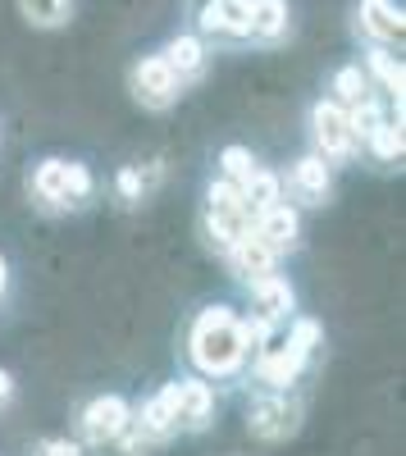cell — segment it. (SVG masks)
Wrapping results in <instances>:
<instances>
[{
	"label": "cell",
	"instance_id": "1",
	"mask_svg": "<svg viewBox=\"0 0 406 456\" xmlns=\"http://www.w3.org/2000/svg\"><path fill=\"white\" fill-rule=\"evenodd\" d=\"M188 356L206 379H233L247 365L242 320L233 306H206L188 329Z\"/></svg>",
	"mask_w": 406,
	"mask_h": 456
},
{
	"label": "cell",
	"instance_id": "2",
	"mask_svg": "<svg viewBox=\"0 0 406 456\" xmlns=\"http://www.w3.org/2000/svg\"><path fill=\"white\" fill-rule=\"evenodd\" d=\"M320 347V320H292V329L279 342H265L256 352V379L270 388V393H288L292 384L302 379V370L311 365V352Z\"/></svg>",
	"mask_w": 406,
	"mask_h": 456
},
{
	"label": "cell",
	"instance_id": "3",
	"mask_svg": "<svg viewBox=\"0 0 406 456\" xmlns=\"http://www.w3.org/2000/svg\"><path fill=\"white\" fill-rule=\"evenodd\" d=\"M92 169L83 160H60V156H46L42 165L32 169V197L42 201L46 210H73L92 197Z\"/></svg>",
	"mask_w": 406,
	"mask_h": 456
},
{
	"label": "cell",
	"instance_id": "4",
	"mask_svg": "<svg viewBox=\"0 0 406 456\" xmlns=\"http://www.w3.org/2000/svg\"><path fill=\"white\" fill-rule=\"evenodd\" d=\"M206 233L219 251H229L238 238L251 233V210L242 201V192L229 183V178H215L206 187Z\"/></svg>",
	"mask_w": 406,
	"mask_h": 456
},
{
	"label": "cell",
	"instance_id": "5",
	"mask_svg": "<svg viewBox=\"0 0 406 456\" xmlns=\"http://www.w3.org/2000/svg\"><path fill=\"white\" fill-rule=\"evenodd\" d=\"M251 10L256 0H206L197 14V37L210 46H247L251 42Z\"/></svg>",
	"mask_w": 406,
	"mask_h": 456
},
{
	"label": "cell",
	"instance_id": "6",
	"mask_svg": "<svg viewBox=\"0 0 406 456\" xmlns=\"http://www.w3.org/2000/svg\"><path fill=\"white\" fill-rule=\"evenodd\" d=\"M311 142H315V156L324 165H347L356 156V137L347 124V110L338 101H315L311 105Z\"/></svg>",
	"mask_w": 406,
	"mask_h": 456
},
{
	"label": "cell",
	"instance_id": "7",
	"mask_svg": "<svg viewBox=\"0 0 406 456\" xmlns=\"http://www.w3.org/2000/svg\"><path fill=\"white\" fill-rule=\"evenodd\" d=\"M128 92L142 110H169L183 96V83L174 78V69L165 64V55H142L128 69Z\"/></svg>",
	"mask_w": 406,
	"mask_h": 456
},
{
	"label": "cell",
	"instance_id": "8",
	"mask_svg": "<svg viewBox=\"0 0 406 456\" xmlns=\"http://www.w3.org/2000/svg\"><path fill=\"white\" fill-rule=\"evenodd\" d=\"M78 425H83V438H87L92 447H110L115 438H124V434L133 429V406H128V397H119V393H101V397H92V402L83 406Z\"/></svg>",
	"mask_w": 406,
	"mask_h": 456
},
{
	"label": "cell",
	"instance_id": "9",
	"mask_svg": "<svg viewBox=\"0 0 406 456\" xmlns=\"http://www.w3.org/2000/svg\"><path fill=\"white\" fill-rule=\"evenodd\" d=\"M297 420H302V406L288 402L283 393L256 397L251 411H247V429H251L256 438H265V443H283L292 429H297Z\"/></svg>",
	"mask_w": 406,
	"mask_h": 456
},
{
	"label": "cell",
	"instance_id": "10",
	"mask_svg": "<svg viewBox=\"0 0 406 456\" xmlns=\"http://www.w3.org/2000/svg\"><path fill=\"white\" fill-rule=\"evenodd\" d=\"M283 187L297 206H324L329 197H334V165H324L320 156H302L288 169Z\"/></svg>",
	"mask_w": 406,
	"mask_h": 456
},
{
	"label": "cell",
	"instance_id": "11",
	"mask_svg": "<svg viewBox=\"0 0 406 456\" xmlns=\"http://www.w3.org/2000/svg\"><path fill=\"white\" fill-rule=\"evenodd\" d=\"M174 420H178V429H188V434L210 429V420H215V388L206 384V379H178L174 384Z\"/></svg>",
	"mask_w": 406,
	"mask_h": 456
},
{
	"label": "cell",
	"instance_id": "12",
	"mask_svg": "<svg viewBox=\"0 0 406 456\" xmlns=\"http://www.w3.org/2000/svg\"><path fill=\"white\" fill-rule=\"evenodd\" d=\"M356 28L375 46H397L406 32V19H402L397 0H356Z\"/></svg>",
	"mask_w": 406,
	"mask_h": 456
},
{
	"label": "cell",
	"instance_id": "13",
	"mask_svg": "<svg viewBox=\"0 0 406 456\" xmlns=\"http://www.w3.org/2000/svg\"><path fill=\"white\" fill-rule=\"evenodd\" d=\"M251 233L261 238L274 256H283V251L297 247V238H302V215H297V206L279 201V206H270V210H261L251 219Z\"/></svg>",
	"mask_w": 406,
	"mask_h": 456
},
{
	"label": "cell",
	"instance_id": "14",
	"mask_svg": "<svg viewBox=\"0 0 406 456\" xmlns=\"http://www.w3.org/2000/svg\"><path fill=\"white\" fill-rule=\"evenodd\" d=\"M133 434L142 443H169L178 434V420H174V384H165L160 393H151L142 402V411L133 415Z\"/></svg>",
	"mask_w": 406,
	"mask_h": 456
},
{
	"label": "cell",
	"instance_id": "15",
	"mask_svg": "<svg viewBox=\"0 0 406 456\" xmlns=\"http://www.w3.org/2000/svg\"><path fill=\"white\" fill-rule=\"evenodd\" d=\"M251 288V301H256V315H261L265 324H283V320H292V311H297V292H292V283H288V274H265V279H256V283H247Z\"/></svg>",
	"mask_w": 406,
	"mask_h": 456
},
{
	"label": "cell",
	"instance_id": "16",
	"mask_svg": "<svg viewBox=\"0 0 406 456\" xmlns=\"http://www.w3.org/2000/svg\"><path fill=\"white\" fill-rule=\"evenodd\" d=\"M165 64L174 69V78L188 87V83H197L201 73H206V64H210V46L201 42L197 32H174L169 42H165Z\"/></svg>",
	"mask_w": 406,
	"mask_h": 456
},
{
	"label": "cell",
	"instance_id": "17",
	"mask_svg": "<svg viewBox=\"0 0 406 456\" xmlns=\"http://www.w3.org/2000/svg\"><path fill=\"white\" fill-rule=\"evenodd\" d=\"M224 256H229V270H233L242 283H256V279H265V274H274V270H279V256H274L261 238H256V233L238 238Z\"/></svg>",
	"mask_w": 406,
	"mask_h": 456
},
{
	"label": "cell",
	"instance_id": "18",
	"mask_svg": "<svg viewBox=\"0 0 406 456\" xmlns=\"http://www.w3.org/2000/svg\"><path fill=\"white\" fill-rule=\"evenodd\" d=\"M292 32V5L288 0H256L251 10V42L256 46H279Z\"/></svg>",
	"mask_w": 406,
	"mask_h": 456
},
{
	"label": "cell",
	"instance_id": "19",
	"mask_svg": "<svg viewBox=\"0 0 406 456\" xmlns=\"http://www.w3.org/2000/svg\"><path fill=\"white\" fill-rule=\"evenodd\" d=\"M365 78L379 83V92L393 101V110H402V83H406V73H402V60H393L388 46H370L365 51Z\"/></svg>",
	"mask_w": 406,
	"mask_h": 456
},
{
	"label": "cell",
	"instance_id": "20",
	"mask_svg": "<svg viewBox=\"0 0 406 456\" xmlns=\"http://www.w3.org/2000/svg\"><path fill=\"white\" fill-rule=\"evenodd\" d=\"M238 192H242V201H247V210H251V219H256L261 210H270V206L283 201V178H279L274 169H261V165H256L251 178L238 187Z\"/></svg>",
	"mask_w": 406,
	"mask_h": 456
},
{
	"label": "cell",
	"instance_id": "21",
	"mask_svg": "<svg viewBox=\"0 0 406 456\" xmlns=\"http://www.w3.org/2000/svg\"><path fill=\"white\" fill-rule=\"evenodd\" d=\"M14 5H19V14H23L28 28L55 32V28H64L73 19V5H78V0H14Z\"/></svg>",
	"mask_w": 406,
	"mask_h": 456
},
{
	"label": "cell",
	"instance_id": "22",
	"mask_svg": "<svg viewBox=\"0 0 406 456\" xmlns=\"http://www.w3.org/2000/svg\"><path fill=\"white\" fill-rule=\"evenodd\" d=\"M329 101H338L343 110H352V105H361V101H370L375 96V83L365 78V69L361 64H343V69H334V83H329Z\"/></svg>",
	"mask_w": 406,
	"mask_h": 456
},
{
	"label": "cell",
	"instance_id": "23",
	"mask_svg": "<svg viewBox=\"0 0 406 456\" xmlns=\"http://www.w3.org/2000/svg\"><path fill=\"white\" fill-rule=\"evenodd\" d=\"M365 146H370V156L384 160V165H397L402 151H406V137H402V114H388V119L365 137Z\"/></svg>",
	"mask_w": 406,
	"mask_h": 456
},
{
	"label": "cell",
	"instance_id": "24",
	"mask_svg": "<svg viewBox=\"0 0 406 456\" xmlns=\"http://www.w3.org/2000/svg\"><path fill=\"white\" fill-rule=\"evenodd\" d=\"M384 119H388V110L379 105V96H370V101L352 105V110H347V124H352V137H356V146H365V137H370V133H375Z\"/></svg>",
	"mask_w": 406,
	"mask_h": 456
},
{
	"label": "cell",
	"instance_id": "25",
	"mask_svg": "<svg viewBox=\"0 0 406 456\" xmlns=\"http://www.w3.org/2000/svg\"><path fill=\"white\" fill-rule=\"evenodd\" d=\"M219 165H224V174H219V178H229L233 187H242L251 178V169H256V156H251L247 146H224V151H219Z\"/></svg>",
	"mask_w": 406,
	"mask_h": 456
},
{
	"label": "cell",
	"instance_id": "26",
	"mask_svg": "<svg viewBox=\"0 0 406 456\" xmlns=\"http://www.w3.org/2000/svg\"><path fill=\"white\" fill-rule=\"evenodd\" d=\"M115 192H119V201H124V206H137V201H142V192H146L142 169L124 165V169H119V178H115Z\"/></svg>",
	"mask_w": 406,
	"mask_h": 456
},
{
	"label": "cell",
	"instance_id": "27",
	"mask_svg": "<svg viewBox=\"0 0 406 456\" xmlns=\"http://www.w3.org/2000/svg\"><path fill=\"white\" fill-rule=\"evenodd\" d=\"M32 456H83V447L69 443V438H42Z\"/></svg>",
	"mask_w": 406,
	"mask_h": 456
},
{
	"label": "cell",
	"instance_id": "28",
	"mask_svg": "<svg viewBox=\"0 0 406 456\" xmlns=\"http://www.w3.org/2000/svg\"><path fill=\"white\" fill-rule=\"evenodd\" d=\"M14 393H19V388H14V374H10V370H0V411L14 402Z\"/></svg>",
	"mask_w": 406,
	"mask_h": 456
},
{
	"label": "cell",
	"instance_id": "29",
	"mask_svg": "<svg viewBox=\"0 0 406 456\" xmlns=\"http://www.w3.org/2000/svg\"><path fill=\"white\" fill-rule=\"evenodd\" d=\"M10 292V265H5V256H0V297Z\"/></svg>",
	"mask_w": 406,
	"mask_h": 456
}]
</instances>
